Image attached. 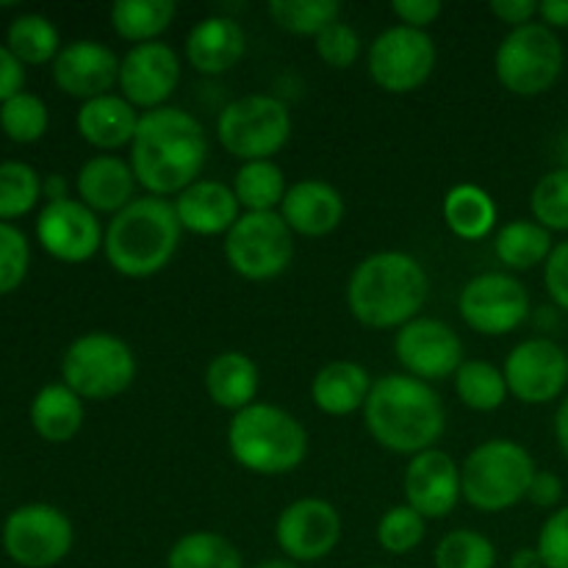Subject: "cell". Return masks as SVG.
I'll return each instance as SVG.
<instances>
[{"instance_id":"cell-55","label":"cell","mask_w":568,"mask_h":568,"mask_svg":"<svg viewBox=\"0 0 568 568\" xmlns=\"http://www.w3.org/2000/svg\"><path fill=\"white\" fill-rule=\"evenodd\" d=\"M372 568H386V566H372Z\"/></svg>"},{"instance_id":"cell-21","label":"cell","mask_w":568,"mask_h":568,"mask_svg":"<svg viewBox=\"0 0 568 568\" xmlns=\"http://www.w3.org/2000/svg\"><path fill=\"white\" fill-rule=\"evenodd\" d=\"M281 216L292 233L320 239L342 225L344 200L331 183L300 181L288 186L286 197L281 203Z\"/></svg>"},{"instance_id":"cell-47","label":"cell","mask_w":568,"mask_h":568,"mask_svg":"<svg viewBox=\"0 0 568 568\" xmlns=\"http://www.w3.org/2000/svg\"><path fill=\"white\" fill-rule=\"evenodd\" d=\"M22 83H26V67L14 59L6 44H0V105L20 94Z\"/></svg>"},{"instance_id":"cell-17","label":"cell","mask_w":568,"mask_h":568,"mask_svg":"<svg viewBox=\"0 0 568 568\" xmlns=\"http://www.w3.org/2000/svg\"><path fill=\"white\" fill-rule=\"evenodd\" d=\"M37 239L48 255L64 264H83L103 247L105 231L81 200L48 203L37 220Z\"/></svg>"},{"instance_id":"cell-5","label":"cell","mask_w":568,"mask_h":568,"mask_svg":"<svg viewBox=\"0 0 568 568\" xmlns=\"http://www.w3.org/2000/svg\"><path fill=\"white\" fill-rule=\"evenodd\" d=\"M227 447L233 460L253 475H288L308 455V433L283 408L253 403L233 416Z\"/></svg>"},{"instance_id":"cell-29","label":"cell","mask_w":568,"mask_h":568,"mask_svg":"<svg viewBox=\"0 0 568 568\" xmlns=\"http://www.w3.org/2000/svg\"><path fill=\"white\" fill-rule=\"evenodd\" d=\"M444 222L458 239L480 242L497 222V205L486 189L475 186V183H460V186L449 189L444 197Z\"/></svg>"},{"instance_id":"cell-56","label":"cell","mask_w":568,"mask_h":568,"mask_svg":"<svg viewBox=\"0 0 568 568\" xmlns=\"http://www.w3.org/2000/svg\"><path fill=\"white\" fill-rule=\"evenodd\" d=\"M566 353H568V349H566Z\"/></svg>"},{"instance_id":"cell-23","label":"cell","mask_w":568,"mask_h":568,"mask_svg":"<svg viewBox=\"0 0 568 568\" xmlns=\"http://www.w3.org/2000/svg\"><path fill=\"white\" fill-rule=\"evenodd\" d=\"M136 183L131 164L116 155H94L78 170L75 178L78 197L94 214H120L128 209L136 200Z\"/></svg>"},{"instance_id":"cell-45","label":"cell","mask_w":568,"mask_h":568,"mask_svg":"<svg viewBox=\"0 0 568 568\" xmlns=\"http://www.w3.org/2000/svg\"><path fill=\"white\" fill-rule=\"evenodd\" d=\"M544 286L558 308L568 311V242L555 244L544 264Z\"/></svg>"},{"instance_id":"cell-7","label":"cell","mask_w":568,"mask_h":568,"mask_svg":"<svg viewBox=\"0 0 568 568\" xmlns=\"http://www.w3.org/2000/svg\"><path fill=\"white\" fill-rule=\"evenodd\" d=\"M564 44L558 33L544 22H527L514 28L499 42L494 70L499 83L519 98H536L549 92L564 72Z\"/></svg>"},{"instance_id":"cell-22","label":"cell","mask_w":568,"mask_h":568,"mask_svg":"<svg viewBox=\"0 0 568 568\" xmlns=\"http://www.w3.org/2000/svg\"><path fill=\"white\" fill-rule=\"evenodd\" d=\"M239 205L233 186L216 181H194L175 197V214L183 231H192L197 236H220L231 231L239 222Z\"/></svg>"},{"instance_id":"cell-11","label":"cell","mask_w":568,"mask_h":568,"mask_svg":"<svg viewBox=\"0 0 568 568\" xmlns=\"http://www.w3.org/2000/svg\"><path fill=\"white\" fill-rule=\"evenodd\" d=\"M72 521L59 508L44 503L22 505L6 519L3 549L17 566L50 568L70 555Z\"/></svg>"},{"instance_id":"cell-48","label":"cell","mask_w":568,"mask_h":568,"mask_svg":"<svg viewBox=\"0 0 568 568\" xmlns=\"http://www.w3.org/2000/svg\"><path fill=\"white\" fill-rule=\"evenodd\" d=\"M564 497V483H560L558 475L552 471H536L530 483V491H527V499H530L536 508H555Z\"/></svg>"},{"instance_id":"cell-19","label":"cell","mask_w":568,"mask_h":568,"mask_svg":"<svg viewBox=\"0 0 568 568\" xmlns=\"http://www.w3.org/2000/svg\"><path fill=\"white\" fill-rule=\"evenodd\" d=\"M53 81L61 92L87 103V100L111 94L109 89L120 83V59L105 44L78 39L55 55Z\"/></svg>"},{"instance_id":"cell-38","label":"cell","mask_w":568,"mask_h":568,"mask_svg":"<svg viewBox=\"0 0 568 568\" xmlns=\"http://www.w3.org/2000/svg\"><path fill=\"white\" fill-rule=\"evenodd\" d=\"M50 114L42 98L31 92H20L0 105V131L17 144H31L48 133Z\"/></svg>"},{"instance_id":"cell-44","label":"cell","mask_w":568,"mask_h":568,"mask_svg":"<svg viewBox=\"0 0 568 568\" xmlns=\"http://www.w3.org/2000/svg\"><path fill=\"white\" fill-rule=\"evenodd\" d=\"M536 549L547 568H568V505L544 521Z\"/></svg>"},{"instance_id":"cell-31","label":"cell","mask_w":568,"mask_h":568,"mask_svg":"<svg viewBox=\"0 0 568 568\" xmlns=\"http://www.w3.org/2000/svg\"><path fill=\"white\" fill-rule=\"evenodd\" d=\"M494 250L508 270L525 272L538 264H547L549 253H552V233L538 222L516 220L497 233Z\"/></svg>"},{"instance_id":"cell-50","label":"cell","mask_w":568,"mask_h":568,"mask_svg":"<svg viewBox=\"0 0 568 568\" xmlns=\"http://www.w3.org/2000/svg\"><path fill=\"white\" fill-rule=\"evenodd\" d=\"M538 14H541L547 28H568V0H544L538 3Z\"/></svg>"},{"instance_id":"cell-42","label":"cell","mask_w":568,"mask_h":568,"mask_svg":"<svg viewBox=\"0 0 568 568\" xmlns=\"http://www.w3.org/2000/svg\"><path fill=\"white\" fill-rule=\"evenodd\" d=\"M31 266V247L20 227L0 222V297L22 286Z\"/></svg>"},{"instance_id":"cell-34","label":"cell","mask_w":568,"mask_h":568,"mask_svg":"<svg viewBox=\"0 0 568 568\" xmlns=\"http://www.w3.org/2000/svg\"><path fill=\"white\" fill-rule=\"evenodd\" d=\"M166 568H242V555L220 532H189L166 555Z\"/></svg>"},{"instance_id":"cell-2","label":"cell","mask_w":568,"mask_h":568,"mask_svg":"<svg viewBox=\"0 0 568 568\" xmlns=\"http://www.w3.org/2000/svg\"><path fill=\"white\" fill-rule=\"evenodd\" d=\"M364 422L372 438L388 453L419 455L442 438L444 405L419 377L383 375L372 383Z\"/></svg>"},{"instance_id":"cell-18","label":"cell","mask_w":568,"mask_h":568,"mask_svg":"<svg viewBox=\"0 0 568 568\" xmlns=\"http://www.w3.org/2000/svg\"><path fill=\"white\" fill-rule=\"evenodd\" d=\"M181 81L178 53L164 42L136 44L120 61L122 98L133 109H161Z\"/></svg>"},{"instance_id":"cell-15","label":"cell","mask_w":568,"mask_h":568,"mask_svg":"<svg viewBox=\"0 0 568 568\" xmlns=\"http://www.w3.org/2000/svg\"><path fill=\"white\" fill-rule=\"evenodd\" d=\"M394 353L405 366V375L419 381H442L464 366V344L458 333L438 320L416 316L403 325L394 338Z\"/></svg>"},{"instance_id":"cell-9","label":"cell","mask_w":568,"mask_h":568,"mask_svg":"<svg viewBox=\"0 0 568 568\" xmlns=\"http://www.w3.org/2000/svg\"><path fill=\"white\" fill-rule=\"evenodd\" d=\"M64 386L81 399H111L128 392L136 377V358L122 338L94 331L75 338L61 361Z\"/></svg>"},{"instance_id":"cell-37","label":"cell","mask_w":568,"mask_h":568,"mask_svg":"<svg viewBox=\"0 0 568 568\" xmlns=\"http://www.w3.org/2000/svg\"><path fill=\"white\" fill-rule=\"evenodd\" d=\"M42 197V178L31 164L3 161L0 164V222L26 216Z\"/></svg>"},{"instance_id":"cell-52","label":"cell","mask_w":568,"mask_h":568,"mask_svg":"<svg viewBox=\"0 0 568 568\" xmlns=\"http://www.w3.org/2000/svg\"><path fill=\"white\" fill-rule=\"evenodd\" d=\"M555 436H558L560 449H564V455L568 458V397L560 403L558 414H555Z\"/></svg>"},{"instance_id":"cell-26","label":"cell","mask_w":568,"mask_h":568,"mask_svg":"<svg viewBox=\"0 0 568 568\" xmlns=\"http://www.w3.org/2000/svg\"><path fill=\"white\" fill-rule=\"evenodd\" d=\"M369 392V372L353 361H333V364L322 366L311 383L314 405L327 416H347L364 408Z\"/></svg>"},{"instance_id":"cell-40","label":"cell","mask_w":568,"mask_h":568,"mask_svg":"<svg viewBox=\"0 0 568 568\" xmlns=\"http://www.w3.org/2000/svg\"><path fill=\"white\" fill-rule=\"evenodd\" d=\"M532 216L538 225L552 231H568V166L547 172L532 189Z\"/></svg>"},{"instance_id":"cell-35","label":"cell","mask_w":568,"mask_h":568,"mask_svg":"<svg viewBox=\"0 0 568 568\" xmlns=\"http://www.w3.org/2000/svg\"><path fill=\"white\" fill-rule=\"evenodd\" d=\"M455 392L466 408L488 414L505 403L508 383L497 366L486 364V361H464V366L455 372Z\"/></svg>"},{"instance_id":"cell-12","label":"cell","mask_w":568,"mask_h":568,"mask_svg":"<svg viewBox=\"0 0 568 568\" xmlns=\"http://www.w3.org/2000/svg\"><path fill=\"white\" fill-rule=\"evenodd\" d=\"M436 67V44L425 31L394 26L369 48V75L392 94H408L430 78Z\"/></svg>"},{"instance_id":"cell-4","label":"cell","mask_w":568,"mask_h":568,"mask_svg":"<svg viewBox=\"0 0 568 568\" xmlns=\"http://www.w3.org/2000/svg\"><path fill=\"white\" fill-rule=\"evenodd\" d=\"M181 231L175 203L148 194L111 216L103 253L120 275L150 277L170 264L181 244Z\"/></svg>"},{"instance_id":"cell-41","label":"cell","mask_w":568,"mask_h":568,"mask_svg":"<svg viewBox=\"0 0 568 568\" xmlns=\"http://www.w3.org/2000/svg\"><path fill=\"white\" fill-rule=\"evenodd\" d=\"M422 538H425V519L410 505H394L377 525V541L392 555L414 552Z\"/></svg>"},{"instance_id":"cell-20","label":"cell","mask_w":568,"mask_h":568,"mask_svg":"<svg viewBox=\"0 0 568 568\" xmlns=\"http://www.w3.org/2000/svg\"><path fill=\"white\" fill-rule=\"evenodd\" d=\"M405 497L422 519H444L460 499V469L442 449L410 458L405 471Z\"/></svg>"},{"instance_id":"cell-16","label":"cell","mask_w":568,"mask_h":568,"mask_svg":"<svg viewBox=\"0 0 568 568\" xmlns=\"http://www.w3.org/2000/svg\"><path fill=\"white\" fill-rule=\"evenodd\" d=\"M275 538L292 564H316L336 549L342 519L325 499H297L277 516Z\"/></svg>"},{"instance_id":"cell-49","label":"cell","mask_w":568,"mask_h":568,"mask_svg":"<svg viewBox=\"0 0 568 568\" xmlns=\"http://www.w3.org/2000/svg\"><path fill=\"white\" fill-rule=\"evenodd\" d=\"M491 11L508 26L521 28L538 14V3H532V0H494Z\"/></svg>"},{"instance_id":"cell-43","label":"cell","mask_w":568,"mask_h":568,"mask_svg":"<svg viewBox=\"0 0 568 568\" xmlns=\"http://www.w3.org/2000/svg\"><path fill=\"white\" fill-rule=\"evenodd\" d=\"M316 53L333 70H347L361 55V37L347 22H333L316 37Z\"/></svg>"},{"instance_id":"cell-1","label":"cell","mask_w":568,"mask_h":568,"mask_svg":"<svg viewBox=\"0 0 568 568\" xmlns=\"http://www.w3.org/2000/svg\"><path fill=\"white\" fill-rule=\"evenodd\" d=\"M209 139L189 111L175 105L144 111L131 142V170L153 197H170L200 181Z\"/></svg>"},{"instance_id":"cell-6","label":"cell","mask_w":568,"mask_h":568,"mask_svg":"<svg viewBox=\"0 0 568 568\" xmlns=\"http://www.w3.org/2000/svg\"><path fill=\"white\" fill-rule=\"evenodd\" d=\"M536 460L521 444L494 438L471 449L460 469V497L483 514H503L530 491Z\"/></svg>"},{"instance_id":"cell-13","label":"cell","mask_w":568,"mask_h":568,"mask_svg":"<svg viewBox=\"0 0 568 568\" xmlns=\"http://www.w3.org/2000/svg\"><path fill=\"white\" fill-rule=\"evenodd\" d=\"M458 308L471 331L483 336H505L530 316V294L525 283L508 272H486L466 283Z\"/></svg>"},{"instance_id":"cell-36","label":"cell","mask_w":568,"mask_h":568,"mask_svg":"<svg viewBox=\"0 0 568 568\" xmlns=\"http://www.w3.org/2000/svg\"><path fill=\"white\" fill-rule=\"evenodd\" d=\"M270 14L283 31L294 37H320L327 26L338 22V0H272Z\"/></svg>"},{"instance_id":"cell-39","label":"cell","mask_w":568,"mask_h":568,"mask_svg":"<svg viewBox=\"0 0 568 568\" xmlns=\"http://www.w3.org/2000/svg\"><path fill=\"white\" fill-rule=\"evenodd\" d=\"M497 549L477 530H453L438 541L436 568H494Z\"/></svg>"},{"instance_id":"cell-25","label":"cell","mask_w":568,"mask_h":568,"mask_svg":"<svg viewBox=\"0 0 568 568\" xmlns=\"http://www.w3.org/2000/svg\"><path fill=\"white\" fill-rule=\"evenodd\" d=\"M75 125L92 148L120 150L136 136L139 114L122 94H103L78 109Z\"/></svg>"},{"instance_id":"cell-53","label":"cell","mask_w":568,"mask_h":568,"mask_svg":"<svg viewBox=\"0 0 568 568\" xmlns=\"http://www.w3.org/2000/svg\"><path fill=\"white\" fill-rule=\"evenodd\" d=\"M510 568H547V566H544L538 549H519V552H514V558H510Z\"/></svg>"},{"instance_id":"cell-33","label":"cell","mask_w":568,"mask_h":568,"mask_svg":"<svg viewBox=\"0 0 568 568\" xmlns=\"http://www.w3.org/2000/svg\"><path fill=\"white\" fill-rule=\"evenodd\" d=\"M59 31L42 14H20L6 31V48L14 53L22 67H39L55 61L61 53Z\"/></svg>"},{"instance_id":"cell-28","label":"cell","mask_w":568,"mask_h":568,"mask_svg":"<svg viewBox=\"0 0 568 568\" xmlns=\"http://www.w3.org/2000/svg\"><path fill=\"white\" fill-rule=\"evenodd\" d=\"M31 425L39 438L64 444L78 436L83 425V399L64 383H50L33 397Z\"/></svg>"},{"instance_id":"cell-46","label":"cell","mask_w":568,"mask_h":568,"mask_svg":"<svg viewBox=\"0 0 568 568\" xmlns=\"http://www.w3.org/2000/svg\"><path fill=\"white\" fill-rule=\"evenodd\" d=\"M392 11L403 20V26L425 31L442 14V3L438 0H394Z\"/></svg>"},{"instance_id":"cell-27","label":"cell","mask_w":568,"mask_h":568,"mask_svg":"<svg viewBox=\"0 0 568 568\" xmlns=\"http://www.w3.org/2000/svg\"><path fill=\"white\" fill-rule=\"evenodd\" d=\"M205 388L220 408L239 414L250 408L258 394V366L250 355L236 353V349L216 355L205 372Z\"/></svg>"},{"instance_id":"cell-24","label":"cell","mask_w":568,"mask_h":568,"mask_svg":"<svg viewBox=\"0 0 568 568\" xmlns=\"http://www.w3.org/2000/svg\"><path fill=\"white\" fill-rule=\"evenodd\" d=\"M247 37L231 17H205L189 31L186 59L203 75H222L242 61Z\"/></svg>"},{"instance_id":"cell-51","label":"cell","mask_w":568,"mask_h":568,"mask_svg":"<svg viewBox=\"0 0 568 568\" xmlns=\"http://www.w3.org/2000/svg\"><path fill=\"white\" fill-rule=\"evenodd\" d=\"M42 194L48 197V203H59V200H67V181L61 175H48L42 181Z\"/></svg>"},{"instance_id":"cell-3","label":"cell","mask_w":568,"mask_h":568,"mask_svg":"<svg viewBox=\"0 0 568 568\" xmlns=\"http://www.w3.org/2000/svg\"><path fill=\"white\" fill-rule=\"evenodd\" d=\"M427 272L408 253H375L361 261L347 283V305L366 327H403L427 300Z\"/></svg>"},{"instance_id":"cell-14","label":"cell","mask_w":568,"mask_h":568,"mask_svg":"<svg viewBox=\"0 0 568 568\" xmlns=\"http://www.w3.org/2000/svg\"><path fill=\"white\" fill-rule=\"evenodd\" d=\"M503 375L516 399L527 405H547L564 394L568 353L549 338H527L510 349Z\"/></svg>"},{"instance_id":"cell-54","label":"cell","mask_w":568,"mask_h":568,"mask_svg":"<svg viewBox=\"0 0 568 568\" xmlns=\"http://www.w3.org/2000/svg\"><path fill=\"white\" fill-rule=\"evenodd\" d=\"M255 568H300V566L292 564V560H264V564H258Z\"/></svg>"},{"instance_id":"cell-10","label":"cell","mask_w":568,"mask_h":568,"mask_svg":"<svg viewBox=\"0 0 568 568\" xmlns=\"http://www.w3.org/2000/svg\"><path fill=\"white\" fill-rule=\"evenodd\" d=\"M225 255L233 272L247 281H272L292 264L294 239L275 211L242 214L225 236Z\"/></svg>"},{"instance_id":"cell-8","label":"cell","mask_w":568,"mask_h":568,"mask_svg":"<svg viewBox=\"0 0 568 568\" xmlns=\"http://www.w3.org/2000/svg\"><path fill=\"white\" fill-rule=\"evenodd\" d=\"M216 136L231 155L247 161H270L292 136V114L272 94H247L220 111Z\"/></svg>"},{"instance_id":"cell-30","label":"cell","mask_w":568,"mask_h":568,"mask_svg":"<svg viewBox=\"0 0 568 568\" xmlns=\"http://www.w3.org/2000/svg\"><path fill=\"white\" fill-rule=\"evenodd\" d=\"M172 0H120L111 6V26L125 42L148 44L159 42L161 33L175 20Z\"/></svg>"},{"instance_id":"cell-32","label":"cell","mask_w":568,"mask_h":568,"mask_svg":"<svg viewBox=\"0 0 568 568\" xmlns=\"http://www.w3.org/2000/svg\"><path fill=\"white\" fill-rule=\"evenodd\" d=\"M286 192V178L275 161H247L239 166L236 178H233V194H236L239 205L247 209V214L275 211Z\"/></svg>"}]
</instances>
